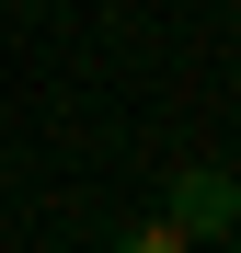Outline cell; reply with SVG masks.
<instances>
[{"label": "cell", "mask_w": 241, "mask_h": 253, "mask_svg": "<svg viewBox=\"0 0 241 253\" xmlns=\"http://www.w3.org/2000/svg\"><path fill=\"white\" fill-rule=\"evenodd\" d=\"M161 219H172L184 242H230L241 230V184L218 173V161H184V173L161 184Z\"/></svg>", "instance_id": "6da1fadb"}, {"label": "cell", "mask_w": 241, "mask_h": 253, "mask_svg": "<svg viewBox=\"0 0 241 253\" xmlns=\"http://www.w3.org/2000/svg\"><path fill=\"white\" fill-rule=\"evenodd\" d=\"M115 253H195V242H184L172 219H138V230H115Z\"/></svg>", "instance_id": "7a4b0ae2"}, {"label": "cell", "mask_w": 241, "mask_h": 253, "mask_svg": "<svg viewBox=\"0 0 241 253\" xmlns=\"http://www.w3.org/2000/svg\"><path fill=\"white\" fill-rule=\"evenodd\" d=\"M218 253H241V230H230V242H218Z\"/></svg>", "instance_id": "3957f363"}]
</instances>
